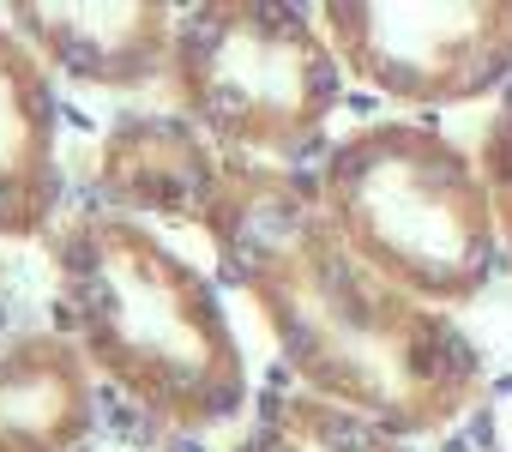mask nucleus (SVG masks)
<instances>
[{
  "label": "nucleus",
  "mask_w": 512,
  "mask_h": 452,
  "mask_svg": "<svg viewBox=\"0 0 512 452\" xmlns=\"http://www.w3.org/2000/svg\"><path fill=\"white\" fill-rule=\"evenodd\" d=\"M97 187L199 230L217 272L272 332L296 386L338 398L404 440L452 428L488 386L452 308L380 278L314 193V175L211 145L181 115H133L97 151Z\"/></svg>",
  "instance_id": "nucleus-1"
},
{
  "label": "nucleus",
  "mask_w": 512,
  "mask_h": 452,
  "mask_svg": "<svg viewBox=\"0 0 512 452\" xmlns=\"http://www.w3.org/2000/svg\"><path fill=\"white\" fill-rule=\"evenodd\" d=\"M61 332L103 386L175 434L241 416L247 356L217 284L127 211H79L43 236Z\"/></svg>",
  "instance_id": "nucleus-2"
},
{
  "label": "nucleus",
  "mask_w": 512,
  "mask_h": 452,
  "mask_svg": "<svg viewBox=\"0 0 512 452\" xmlns=\"http://www.w3.org/2000/svg\"><path fill=\"white\" fill-rule=\"evenodd\" d=\"M332 230L398 290L434 308H470L500 272L494 199L476 145L428 121H362L314 163Z\"/></svg>",
  "instance_id": "nucleus-3"
},
{
  "label": "nucleus",
  "mask_w": 512,
  "mask_h": 452,
  "mask_svg": "<svg viewBox=\"0 0 512 452\" xmlns=\"http://www.w3.org/2000/svg\"><path fill=\"white\" fill-rule=\"evenodd\" d=\"M163 91L211 145L290 163L326 133L344 67L296 0H187Z\"/></svg>",
  "instance_id": "nucleus-4"
},
{
  "label": "nucleus",
  "mask_w": 512,
  "mask_h": 452,
  "mask_svg": "<svg viewBox=\"0 0 512 452\" xmlns=\"http://www.w3.org/2000/svg\"><path fill=\"white\" fill-rule=\"evenodd\" d=\"M362 91L398 109L482 103L512 79V0H314Z\"/></svg>",
  "instance_id": "nucleus-5"
},
{
  "label": "nucleus",
  "mask_w": 512,
  "mask_h": 452,
  "mask_svg": "<svg viewBox=\"0 0 512 452\" xmlns=\"http://www.w3.org/2000/svg\"><path fill=\"white\" fill-rule=\"evenodd\" d=\"M7 19L55 79L85 91H163L181 0H0Z\"/></svg>",
  "instance_id": "nucleus-6"
},
{
  "label": "nucleus",
  "mask_w": 512,
  "mask_h": 452,
  "mask_svg": "<svg viewBox=\"0 0 512 452\" xmlns=\"http://www.w3.org/2000/svg\"><path fill=\"white\" fill-rule=\"evenodd\" d=\"M61 211V109L49 61L0 19V242H43Z\"/></svg>",
  "instance_id": "nucleus-7"
},
{
  "label": "nucleus",
  "mask_w": 512,
  "mask_h": 452,
  "mask_svg": "<svg viewBox=\"0 0 512 452\" xmlns=\"http://www.w3.org/2000/svg\"><path fill=\"white\" fill-rule=\"evenodd\" d=\"M97 422V368L73 332L0 338V452H79Z\"/></svg>",
  "instance_id": "nucleus-8"
},
{
  "label": "nucleus",
  "mask_w": 512,
  "mask_h": 452,
  "mask_svg": "<svg viewBox=\"0 0 512 452\" xmlns=\"http://www.w3.org/2000/svg\"><path fill=\"white\" fill-rule=\"evenodd\" d=\"M229 452H416V440L392 434L386 422L320 398L308 386H284L260 398V416L241 428Z\"/></svg>",
  "instance_id": "nucleus-9"
},
{
  "label": "nucleus",
  "mask_w": 512,
  "mask_h": 452,
  "mask_svg": "<svg viewBox=\"0 0 512 452\" xmlns=\"http://www.w3.org/2000/svg\"><path fill=\"white\" fill-rule=\"evenodd\" d=\"M476 163L494 199V230H500V260L512 266V103L488 115L482 139H476Z\"/></svg>",
  "instance_id": "nucleus-10"
}]
</instances>
